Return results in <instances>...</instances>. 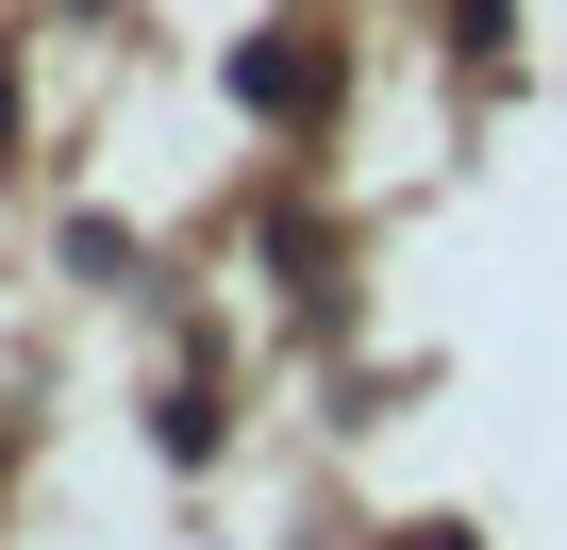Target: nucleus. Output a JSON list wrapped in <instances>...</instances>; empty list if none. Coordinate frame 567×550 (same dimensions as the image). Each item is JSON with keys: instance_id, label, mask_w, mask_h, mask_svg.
Instances as JSON below:
<instances>
[{"instance_id": "f257e3e1", "label": "nucleus", "mask_w": 567, "mask_h": 550, "mask_svg": "<svg viewBox=\"0 0 567 550\" xmlns=\"http://www.w3.org/2000/svg\"><path fill=\"white\" fill-rule=\"evenodd\" d=\"M234 101H318V68H301V51H267V34H250V51H234Z\"/></svg>"}]
</instances>
